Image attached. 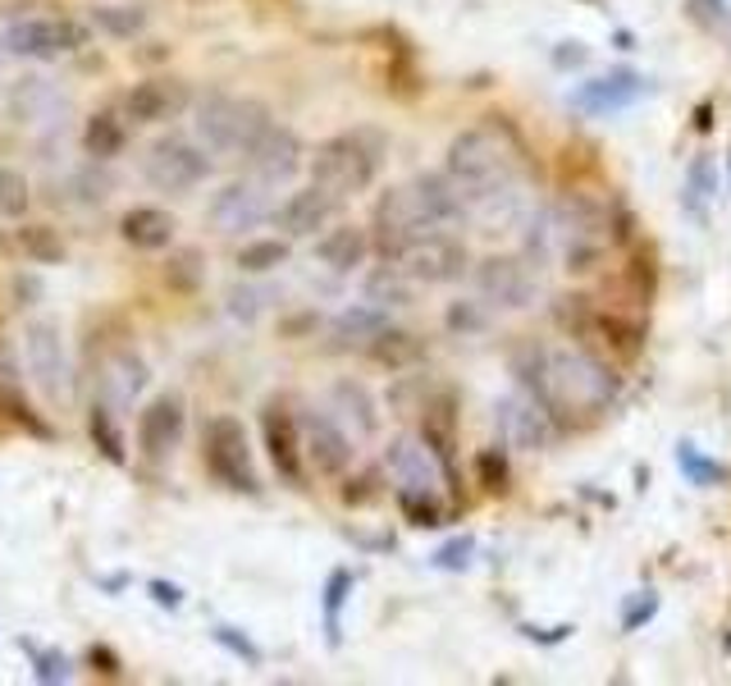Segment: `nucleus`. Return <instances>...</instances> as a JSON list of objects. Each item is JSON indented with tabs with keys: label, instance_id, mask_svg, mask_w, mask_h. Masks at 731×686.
<instances>
[{
	"label": "nucleus",
	"instance_id": "31",
	"mask_svg": "<svg viewBox=\"0 0 731 686\" xmlns=\"http://www.w3.org/2000/svg\"><path fill=\"white\" fill-rule=\"evenodd\" d=\"M581 321H585L590 335H600V339H604V348H613V352H617V358H635V352H640V329H635L627 316L600 312L594 302H585Z\"/></svg>",
	"mask_w": 731,
	"mask_h": 686
},
{
	"label": "nucleus",
	"instance_id": "37",
	"mask_svg": "<svg viewBox=\"0 0 731 686\" xmlns=\"http://www.w3.org/2000/svg\"><path fill=\"white\" fill-rule=\"evenodd\" d=\"M24 654L33 659V682H47V686H60L74 677V659L60 654V650H47V646H33V640H18Z\"/></svg>",
	"mask_w": 731,
	"mask_h": 686
},
{
	"label": "nucleus",
	"instance_id": "38",
	"mask_svg": "<svg viewBox=\"0 0 731 686\" xmlns=\"http://www.w3.org/2000/svg\"><path fill=\"white\" fill-rule=\"evenodd\" d=\"M33 207V184H28V174L24 170H14V165H0V215L5 220H18V215H28Z\"/></svg>",
	"mask_w": 731,
	"mask_h": 686
},
{
	"label": "nucleus",
	"instance_id": "20",
	"mask_svg": "<svg viewBox=\"0 0 731 686\" xmlns=\"http://www.w3.org/2000/svg\"><path fill=\"white\" fill-rule=\"evenodd\" d=\"M302 449L320 476H343L352 467V439H348L339 416L302 412Z\"/></svg>",
	"mask_w": 731,
	"mask_h": 686
},
{
	"label": "nucleus",
	"instance_id": "13",
	"mask_svg": "<svg viewBox=\"0 0 731 686\" xmlns=\"http://www.w3.org/2000/svg\"><path fill=\"white\" fill-rule=\"evenodd\" d=\"M192 105V92H188V83L184 78H169V74H151L142 83H133L119 110H124V120L128 124H169V120H179L184 110Z\"/></svg>",
	"mask_w": 731,
	"mask_h": 686
},
{
	"label": "nucleus",
	"instance_id": "9",
	"mask_svg": "<svg viewBox=\"0 0 731 686\" xmlns=\"http://www.w3.org/2000/svg\"><path fill=\"white\" fill-rule=\"evenodd\" d=\"M202 458H206V472L225 485V490L256 495L252 439H248V431H242V422H234V416H215V422H206Z\"/></svg>",
	"mask_w": 731,
	"mask_h": 686
},
{
	"label": "nucleus",
	"instance_id": "25",
	"mask_svg": "<svg viewBox=\"0 0 731 686\" xmlns=\"http://www.w3.org/2000/svg\"><path fill=\"white\" fill-rule=\"evenodd\" d=\"M147 362L138 358V352H115V358L105 362V375H101V385H105V398H110V408H133L142 398L147 389Z\"/></svg>",
	"mask_w": 731,
	"mask_h": 686
},
{
	"label": "nucleus",
	"instance_id": "51",
	"mask_svg": "<svg viewBox=\"0 0 731 686\" xmlns=\"http://www.w3.org/2000/svg\"><path fill=\"white\" fill-rule=\"evenodd\" d=\"M0 385H18V362L5 344H0Z\"/></svg>",
	"mask_w": 731,
	"mask_h": 686
},
{
	"label": "nucleus",
	"instance_id": "42",
	"mask_svg": "<svg viewBox=\"0 0 731 686\" xmlns=\"http://www.w3.org/2000/svg\"><path fill=\"white\" fill-rule=\"evenodd\" d=\"M714 192H718V170H714V161H708V157H700L691 165V174H685V207L700 215V202L708 207V202H714Z\"/></svg>",
	"mask_w": 731,
	"mask_h": 686
},
{
	"label": "nucleus",
	"instance_id": "10",
	"mask_svg": "<svg viewBox=\"0 0 731 686\" xmlns=\"http://www.w3.org/2000/svg\"><path fill=\"white\" fill-rule=\"evenodd\" d=\"M92 33L78 18H60V14H28V18H14L5 28V51L10 55H24V60H55V55H70L83 51Z\"/></svg>",
	"mask_w": 731,
	"mask_h": 686
},
{
	"label": "nucleus",
	"instance_id": "50",
	"mask_svg": "<svg viewBox=\"0 0 731 686\" xmlns=\"http://www.w3.org/2000/svg\"><path fill=\"white\" fill-rule=\"evenodd\" d=\"M530 640H540V646H553V640H567L571 636V627L563 623V627H553V632H544V627H521Z\"/></svg>",
	"mask_w": 731,
	"mask_h": 686
},
{
	"label": "nucleus",
	"instance_id": "33",
	"mask_svg": "<svg viewBox=\"0 0 731 686\" xmlns=\"http://www.w3.org/2000/svg\"><path fill=\"white\" fill-rule=\"evenodd\" d=\"M288 261V238H256L238 252V271L242 275H270Z\"/></svg>",
	"mask_w": 731,
	"mask_h": 686
},
{
	"label": "nucleus",
	"instance_id": "40",
	"mask_svg": "<svg viewBox=\"0 0 731 686\" xmlns=\"http://www.w3.org/2000/svg\"><path fill=\"white\" fill-rule=\"evenodd\" d=\"M0 416H5V422H14V426H24L28 435L51 439V426L33 412V403H28L24 394H18V385H0Z\"/></svg>",
	"mask_w": 731,
	"mask_h": 686
},
{
	"label": "nucleus",
	"instance_id": "8",
	"mask_svg": "<svg viewBox=\"0 0 731 686\" xmlns=\"http://www.w3.org/2000/svg\"><path fill=\"white\" fill-rule=\"evenodd\" d=\"M142 174H147V184H156L161 192H192L215 174V161L202 142L169 133V138H156L142 151Z\"/></svg>",
	"mask_w": 731,
	"mask_h": 686
},
{
	"label": "nucleus",
	"instance_id": "1",
	"mask_svg": "<svg viewBox=\"0 0 731 686\" xmlns=\"http://www.w3.org/2000/svg\"><path fill=\"white\" fill-rule=\"evenodd\" d=\"M517 375L553 416H600L622 389V381L581 348H526Z\"/></svg>",
	"mask_w": 731,
	"mask_h": 686
},
{
	"label": "nucleus",
	"instance_id": "19",
	"mask_svg": "<svg viewBox=\"0 0 731 686\" xmlns=\"http://www.w3.org/2000/svg\"><path fill=\"white\" fill-rule=\"evenodd\" d=\"M640 97H650V78H640L631 70H613V74H600L581 83L571 92V110H581V115L600 120V115H617V110L635 105Z\"/></svg>",
	"mask_w": 731,
	"mask_h": 686
},
{
	"label": "nucleus",
	"instance_id": "4",
	"mask_svg": "<svg viewBox=\"0 0 731 686\" xmlns=\"http://www.w3.org/2000/svg\"><path fill=\"white\" fill-rule=\"evenodd\" d=\"M526 234L540 257L563 261V271L581 275L608 257L613 238H617V215L600 202H590V197H567V202L535 215V225Z\"/></svg>",
	"mask_w": 731,
	"mask_h": 686
},
{
	"label": "nucleus",
	"instance_id": "3",
	"mask_svg": "<svg viewBox=\"0 0 731 686\" xmlns=\"http://www.w3.org/2000/svg\"><path fill=\"white\" fill-rule=\"evenodd\" d=\"M521 157H526V151L517 147V138L507 128H499V124L462 128L457 138L449 142L444 174L462 192V202H467V220H471L476 207L490 202V197L521 184Z\"/></svg>",
	"mask_w": 731,
	"mask_h": 686
},
{
	"label": "nucleus",
	"instance_id": "26",
	"mask_svg": "<svg viewBox=\"0 0 731 686\" xmlns=\"http://www.w3.org/2000/svg\"><path fill=\"white\" fill-rule=\"evenodd\" d=\"M60 110H64V97L55 92L47 78H24L10 92V115L18 124H55Z\"/></svg>",
	"mask_w": 731,
	"mask_h": 686
},
{
	"label": "nucleus",
	"instance_id": "52",
	"mask_svg": "<svg viewBox=\"0 0 731 686\" xmlns=\"http://www.w3.org/2000/svg\"><path fill=\"white\" fill-rule=\"evenodd\" d=\"M0 47H5V37H0Z\"/></svg>",
	"mask_w": 731,
	"mask_h": 686
},
{
	"label": "nucleus",
	"instance_id": "28",
	"mask_svg": "<svg viewBox=\"0 0 731 686\" xmlns=\"http://www.w3.org/2000/svg\"><path fill=\"white\" fill-rule=\"evenodd\" d=\"M393 321L385 316L380 302H357V307H343V312L335 316V325H329V335H335L343 348H366L380 329H389Z\"/></svg>",
	"mask_w": 731,
	"mask_h": 686
},
{
	"label": "nucleus",
	"instance_id": "24",
	"mask_svg": "<svg viewBox=\"0 0 731 686\" xmlns=\"http://www.w3.org/2000/svg\"><path fill=\"white\" fill-rule=\"evenodd\" d=\"M370 252H375V238L362 225H339L316 242V261L335 275H348V271H357V265H366Z\"/></svg>",
	"mask_w": 731,
	"mask_h": 686
},
{
	"label": "nucleus",
	"instance_id": "46",
	"mask_svg": "<svg viewBox=\"0 0 731 686\" xmlns=\"http://www.w3.org/2000/svg\"><path fill=\"white\" fill-rule=\"evenodd\" d=\"M211 636H215V640H219V646H225V650H234L238 659H248V663H256V659H261V650H256V646H252V640H248V636H242L238 627H215Z\"/></svg>",
	"mask_w": 731,
	"mask_h": 686
},
{
	"label": "nucleus",
	"instance_id": "18",
	"mask_svg": "<svg viewBox=\"0 0 731 686\" xmlns=\"http://www.w3.org/2000/svg\"><path fill=\"white\" fill-rule=\"evenodd\" d=\"M385 467L403 485V495H439L444 481V462L426 445V435H398L385 453Z\"/></svg>",
	"mask_w": 731,
	"mask_h": 686
},
{
	"label": "nucleus",
	"instance_id": "5",
	"mask_svg": "<svg viewBox=\"0 0 731 686\" xmlns=\"http://www.w3.org/2000/svg\"><path fill=\"white\" fill-rule=\"evenodd\" d=\"M270 110L252 97H229V92H211L192 105V128L211 157H248L256 138L270 128Z\"/></svg>",
	"mask_w": 731,
	"mask_h": 686
},
{
	"label": "nucleus",
	"instance_id": "11",
	"mask_svg": "<svg viewBox=\"0 0 731 686\" xmlns=\"http://www.w3.org/2000/svg\"><path fill=\"white\" fill-rule=\"evenodd\" d=\"M279 202H275V184H261V179H234L225 184L215 197H211V207H206V225L215 234H248L256 225H265V220H275Z\"/></svg>",
	"mask_w": 731,
	"mask_h": 686
},
{
	"label": "nucleus",
	"instance_id": "30",
	"mask_svg": "<svg viewBox=\"0 0 731 686\" xmlns=\"http://www.w3.org/2000/svg\"><path fill=\"white\" fill-rule=\"evenodd\" d=\"M366 358L389 366V371H407L412 362L426 358V344H420V335H412V329L389 325V329H380V335L366 344Z\"/></svg>",
	"mask_w": 731,
	"mask_h": 686
},
{
	"label": "nucleus",
	"instance_id": "17",
	"mask_svg": "<svg viewBox=\"0 0 731 686\" xmlns=\"http://www.w3.org/2000/svg\"><path fill=\"white\" fill-rule=\"evenodd\" d=\"M343 202L348 197H339V192H329L325 184H306V188H298L288 202H279V211H275V225L288 234V238H312V234H325L329 225L339 220V211H343Z\"/></svg>",
	"mask_w": 731,
	"mask_h": 686
},
{
	"label": "nucleus",
	"instance_id": "23",
	"mask_svg": "<svg viewBox=\"0 0 731 686\" xmlns=\"http://www.w3.org/2000/svg\"><path fill=\"white\" fill-rule=\"evenodd\" d=\"M174 229H179V220H174L165 207H128L119 215V238L128 242V248H138V252L169 248Z\"/></svg>",
	"mask_w": 731,
	"mask_h": 686
},
{
	"label": "nucleus",
	"instance_id": "36",
	"mask_svg": "<svg viewBox=\"0 0 731 686\" xmlns=\"http://www.w3.org/2000/svg\"><path fill=\"white\" fill-rule=\"evenodd\" d=\"M357 586V577H352V567H335L325 582V636L329 646H339V618H343V604H348V590Z\"/></svg>",
	"mask_w": 731,
	"mask_h": 686
},
{
	"label": "nucleus",
	"instance_id": "49",
	"mask_svg": "<svg viewBox=\"0 0 731 686\" xmlns=\"http://www.w3.org/2000/svg\"><path fill=\"white\" fill-rule=\"evenodd\" d=\"M87 663H97V673H101V677H119V654H115V650H105V646H92V650H87Z\"/></svg>",
	"mask_w": 731,
	"mask_h": 686
},
{
	"label": "nucleus",
	"instance_id": "21",
	"mask_svg": "<svg viewBox=\"0 0 731 686\" xmlns=\"http://www.w3.org/2000/svg\"><path fill=\"white\" fill-rule=\"evenodd\" d=\"M242 165H248L252 179L261 184H288L293 174L302 170V142H298V133H288L279 124H270L256 138V147L242 157Z\"/></svg>",
	"mask_w": 731,
	"mask_h": 686
},
{
	"label": "nucleus",
	"instance_id": "2",
	"mask_svg": "<svg viewBox=\"0 0 731 686\" xmlns=\"http://www.w3.org/2000/svg\"><path fill=\"white\" fill-rule=\"evenodd\" d=\"M467 202L453 188V179L444 170L439 174H420V179L393 184L380 192L375 202V252L393 248V242L407 238H426V234H453L467 229Z\"/></svg>",
	"mask_w": 731,
	"mask_h": 686
},
{
	"label": "nucleus",
	"instance_id": "39",
	"mask_svg": "<svg viewBox=\"0 0 731 686\" xmlns=\"http://www.w3.org/2000/svg\"><path fill=\"white\" fill-rule=\"evenodd\" d=\"M92 24L110 37H133V33L147 28V5H97Z\"/></svg>",
	"mask_w": 731,
	"mask_h": 686
},
{
	"label": "nucleus",
	"instance_id": "44",
	"mask_svg": "<svg viewBox=\"0 0 731 686\" xmlns=\"http://www.w3.org/2000/svg\"><path fill=\"white\" fill-rule=\"evenodd\" d=\"M654 613H658V595H654V590H640L635 600H627V604H622V627H627V632L645 627Z\"/></svg>",
	"mask_w": 731,
	"mask_h": 686
},
{
	"label": "nucleus",
	"instance_id": "15",
	"mask_svg": "<svg viewBox=\"0 0 731 686\" xmlns=\"http://www.w3.org/2000/svg\"><path fill=\"white\" fill-rule=\"evenodd\" d=\"M261 445H265V458H270V467L283 485H302L306 472V449H302V416H293L288 408L270 403L261 408Z\"/></svg>",
	"mask_w": 731,
	"mask_h": 686
},
{
	"label": "nucleus",
	"instance_id": "29",
	"mask_svg": "<svg viewBox=\"0 0 731 686\" xmlns=\"http://www.w3.org/2000/svg\"><path fill=\"white\" fill-rule=\"evenodd\" d=\"M5 248L18 261H33V265H60L64 261V238L51 225H18L5 234Z\"/></svg>",
	"mask_w": 731,
	"mask_h": 686
},
{
	"label": "nucleus",
	"instance_id": "27",
	"mask_svg": "<svg viewBox=\"0 0 731 686\" xmlns=\"http://www.w3.org/2000/svg\"><path fill=\"white\" fill-rule=\"evenodd\" d=\"M128 147V120L124 110H97L83 124V151L92 161H115L119 151Z\"/></svg>",
	"mask_w": 731,
	"mask_h": 686
},
{
	"label": "nucleus",
	"instance_id": "48",
	"mask_svg": "<svg viewBox=\"0 0 731 686\" xmlns=\"http://www.w3.org/2000/svg\"><path fill=\"white\" fill-rule=\"evenodd\" d=\"M691 5L704 24H731V0H691Z\"/></svg>",
	"mask_w": 731,
	"mask_h": 686
},
{
	"label": "nucleus",
	"instance_id": "47",
	"mask_svg": "<svg viewBox=\"0 0 731 686\" xmlns=\"http://www.w3.org/2000/svg\"><path fill=\"white\" fill-rule=\"evenodd\" d=\"M147 595H151V600H156L161 609H184V600H188V590L174 586V582H147Z\"/></svg>",
	"mask_w": 731,
	"mask_h": 686
},
{
	"label": "nucleus",
	"instance_id": "12",
	"mask_svg": "<svg viewBox=\"0 0 731 686\" xmlns=\"http://www.w3.org/2000/svg\"><path fill=\"white\" fill-rule=\"evenodd\" d=\"M476 298L499 307V312H526L540 298V275L521 257H484L471 265Z\"/></svg>",
	"mask_w": 731,
	"mask_h": 686
},
{
	"label": "nucleus",
	"instance_id": "7",
	"mask_svg": "<svg viewBox=\"0 0 731 686\" xmlns=\"http://www.w3.org/2000/svg\"><path fill=\"white\" fill-rule=\"evenodd\" d=\"M375 257L398 265V271H403L407 279H416L420 289H426V284H457V279L471 275V252L457 234L407 238V242H393V248H380Z\"/></svg>",
	"mask_w": 731,
	"mask_h": 686
},
{
	"label": "nucleus",
	"instance_id": "34",
	"mask_svg": "<svg viewBox=\"0 0 731 686\" xmlns=\"http://www.w3.org/2000/svg\"><path fill=\"white\" fill-rule=\"evenodd\" d=\"M335 403H339V422H352L357 435L375 431V403L362 385H335Z\"/></svg>",
	"mask_w": 731,
	"mask_h": 686
},
{
	"label": "nucleus",
	"instance_id": "35",
	"mask_svg": "<svg viewBox=\"0 0 731 686\" xmlns=\"http://www.w3.org/2000/svg\"><path fill=\"white\" fill-rule=\"evenodd\" d=\"M87 431H92L97 453H101V458H110L115 467H124V462H128V449H124V435H119L115 416H110V408H105V403H101V408H92V416H87Z\"/></svg>",
	"mask_w": 731,
	"mask_h": 686
},
{
	"label": "nucleus",
	"instance_id": "22",
	"mask_svg": "<svg viewBox=\"0 0 731 686\" xmlns=\"http://www.w3.org/2000/svg\"><path fill=\"white\" fill-rule=\"evenodd\" d=\"M184 426H188V408L179 394H161L156 403H147L142 412V426H138V445L147 458H169L174 449H179L184 439Z\"/></svg>",
	"mask_w": 731,
	"mask_h": 686
},
{
	"label": "nucleus",
	"instance_id": "16",
	"mask_svg": "<svg viewBox=\"0 0 731 686\" xmlns=\"http://www.w3.org/2000/svg\"><path fill=\"white\" fill-rule=\"evenodd\" d=\"M499 426L507 435V445L521 449V453H544L558 435V416H553L535 394H517V398H503L499 403Z\"/></svg>",
	"mask_w": 731,
	"mask_h": 686
},
{
	"label": "nucleus",
	"instance_id": "41",
	"mask_svg": "<svg viewBox=\"0 0 731 686\" xmlns=\"http://www.w3.org/2000/svg\"><path fill=\"white\" fill-rule=\"evenodd\" d=\"M677 462H681V472H685V481H691V485H722L727 481L722 462L700 453L695 445H677Z\"/></svg>",
	"mask_w": 731,
	"mask_h": 686
},
{
	"label": "nucleus",
	"instance_id": "45",
	"mask_svg": "<svg viewBox=\"0 0 731 686\" xmlns=\"http://www.w3.org/2000/svg\"><path fill=\"white\" fill-rule=\"evenodd\" d=\"M480 481L490 485V490H507V458L499 449L480 453Z\"/></svg>",
	"mask_w": 731,
	"mask_h": 686
},
{
	"label": "nucleus",
	"instance_id": "6",
	"mask_svg": "<svg viewBox=\"0 0 731 686\" xmlns=\"http://www.w3.org/2000/svg\"><path fill=\"white\" fill-rule=\"evenodd\" d=\"M380 170H385V133L380 128H348L339 138L320 142L312 157V179L339 197L366 192Z\"/></svg>",
	"mask_w": 731,
	"mask_h": 686
},
{
	"label": "nucleus",
	"instance_id": "14",
	"mask_svg": "<svg viewBox=\"0 0 731 686\" xmlns=\"http://www.w3.org/2000/svg\"><path fill=\"white\" fill-rule=\"evenodd\" d=\"M24 366L47 398H60L70 385V348H64V329L55 321H33L24 329Z\"/></svg>",
	"mask_w": 731,
	"mask_h": 686
},
{
	"label": "nucleus",
	"instance_id": "32",
	"mask_svg": "<svg viewBox=\"0 0 731 686\" xmlns=\"http://www.w3.org/2000/svg\"><path fill=\"white\" fill-rule=\"evenodd\" d=\"M416 289L420 284L416 279H407L398 265H389V261H380L375 271L366 275V302H380V307H412L416 302Z\"/></svg>",
	"mask_w": 731,
	"mask_h": 686
},
{
	"label": "nucleus",
	"instance_id": "43",
	"mask_svg": "<svg viewBox=\"0 0 731 686\" xmlns=\"http://www.w3.org/2000/svg\"><path fill=\"white\" fill-rule=\"evenodd\" d=\"M471 554H476V536H453L449 545H439L434 549V567L439 572H467L471 567Z\"/></svg>",
	"mask_w": 731,
	"mask_h": 686
}]
</instances>
